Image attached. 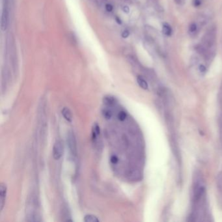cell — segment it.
<instances>
[{
  "mask_svg": "<svg viewBox=\"0 0 222 222\" xmlns=\"http://www.w3.org/2000/svg\"><path fill=\"white\" fill-rule=\"evenodd\" d=\"M103 115L104 116V117L107 120L110 119L112 117V113H111V110H108V109H105V110H103Z\"/></svg>",
  "mask_w": 222,
  "mask_h": 222,
  "instance_id": "7c38bea8",
  "label": "cell"
},
{
  "mask_svg": "<svg viewBox=\"0 0 222 222\" xmlns=\"http://www.w3.org/2000/svg\"><path fill=\"white\" fill-rule=\"evenodd\" d=\"M105 9L108 12H111L113 9H114V7H113L112 5L110 4V3H108V4L105 5Z\"/></svg>",
  "mask_w": 222,
  "mask_h": 222,
  "instance_id": "2e32d148",
  "label": "cell"
},
{
  "mask_svg": "<svg viewBox=\"0 0 222 222\" xmlns=\"http://www.w3.org/2000/svg\"><path fill=\"white\" fill-rule=\"evenodd\" d=\"M122 35V38H124L128 37V36L130 35V32H129V31H128V30H125V31H123V32L122 33V35Z\"/></svg>",
  "mask_w": 222,
  "mask_h": 222,
  "instance_id": "e0dca14e",
  "label": "cell"
},
{
  "mask_svg": "<svg viewBox=\"0 0 222 222\" xmlns=\"http://www.w3.org/2000/svg\"><path fill=\"white\" fill-rule=\"evenodd\" d=\"M216 30L215 29H210L204 35L203 38V43L204 47L211 48L216 41Z\"/></svg>",
  "mask_w": 222,
  "mask_h": 222,
  "instance_id": "6da1fadb",
  "label": "cell"
},
{
  "mask_svg": "<svg viewBox=\"0 0 222 222\" xmlns=\"http://www.w3.org/2000/svg\"><path fill=\"white\" fill-rule=\"evenodd\" d=\"M70 38H71V43L72 44H76L77 43V40H76V38L74 37V35L73 34H70Z\"/></svg>",
  "mask_w": 222,
  "mask_h": 222,
  "instance_id": "ac0fdd59",
  "label": "cell"
},
{
  "mask_svg": "<svg viewBox=\"0 0 222 222\" xmlns=\"http://www.w3.org/2000/svg\"><path fill=\"white\" fill-rule=\"evenodd\" d=\"M122 9H123V10H124V12L126 13H128L129 12V10H130L129 7L128 6H124V7H123Z\"/></svg>",
  "mask_w": 222,
  "mask_h": 222,
  "instance_id": "44dd1931",
  "label": "cell"
},
{
  "mask_svg": "<svg viewBox=\"0 0 222 222\" xmlns=\"http://www.w3.org/2000/svg\"><path fill=\"white\" fill-rule=\"evenodd\" d=\"M84 221L86 222H98L99 220L98 219V218L94 216V215L92 214H88L86 215L84 218Z\"/></svg>",
  "mask_w": 222,
  "mask_h": 222,
  "instance_id": "9c48e42d",
  "label": "cell"
},
{
  "mask_svg": "<svg viewBox=\"0 0 222 222\" xmlns=\"http://www.w3.org/2000/svg\"><path fill=\"white\" fill-rule=\"evenodd\" d=\"M197 30V26L195 24H192L190 26V31L191 33H194Z\"/></svg>",
  "mask_w": 222,
  "mask_h": 222,
  "instance_id": "9a60e30c",
  "label": "cell"
},
{
  "mask_svg": "<svg viewBox=\"0 0 222 222\" xmlns=\"http://www.w3.org/2000/svg\"><path fill=\"white\" fill-rule=\"evenodd\" d=\"M100 126L98 125L97 123H94L93 126V129H92V139L94 141L97 139V136L98 135H100Z\"/></svg>",
  "mask_w": 222,
  "mask_h": 222,
  "instance_id": "52a82bcc",
  "label": "cell"
},
{
  "mask_svg": "<svg viewBox=\"0 0 222 222\" xmlns=\"http://www.w3.org/2000/svg\"><path fill=\"white\" fill-rule=\"evenodd\" d=\"M184 1V0H175V2L178 5H182Z\"/></svg>",
  "mask_w": 222,
  "mask_h": 222,
  "instance_id": "ffe728a7",
  "label": "cell"
},
{
  "mask_svg": "<svg viewBox=\"0 0 222 222\" xmlns=\"http://www.w3.org/2000/svg\"><path fill=\"white\" fill-rule=\"evenodd\" d=\"M110 161L112 164H115L118 162L119 159L117 156H115V155H113V156H111L110 158Z\"/></svg>",
  "mask_w": 222,
  "mask_h": 222,
  "instance_id": "5bb4252c",
  "label": "cell"
},
{
  "mask_svg": "<svg viewBox=\"0 0 222 222\" xmlns=\"http://www.w3.org/2000/svg\"><path fill=\"white\" fill-rule=\"evenodd\" d=\"M127 117V114L125 111H121L118 114V119L119 121H124Z\"/></svg>",
  "mask_w": 222,
  "mask_h": 222,
  "instance_id": "4fadbf2b",
  "label": "cell"
},
{
  "mask_svg": "<svg viewBox=\"0 0 222 222\" xmlns=\"http://www.w3.org/2000/svg\"><path fill=\"white\" fill-rule=\"evenodd\" d=\"M115 103V98L112 96H105L104 98V103L108 105L114 104Z\"/></svg>",
  "mask_w": 222,
  "mask_h": 222,
  "instance_id": "30bf717a",
  "label": "cell"
},
{
  "mask_svg": "<svg viewBox=\"0 0 222 222\" xmlns=\"http://www.w3.org/2000/svg\"><path fill=\"white\" fill-rule=\"evenodd\" d=\"M163 33L166 36H170L172 33V30L170 26L167 24H165L163 26Z\"/></svg>",
  "mask_w": 222,
  "mask_h": 222,
  "instance_id": "8fae6325",
  "label": "cell"
},
{
  "mask_svg": "<svg viewBox=\"0 0 222 222\" xmlns=\"http://www.w3.org/2000/svg\"><path fill=\"white\" fill-rule=\"evenodd\" d=\"M67 143L70 152L72 155L76 156L77 154V145L74 134L72 132H69L67 136Z\"/></svg>",
  "mask_w": 222,
  "mask_h": 222,
  "instance_id": "3957f363",
  "label": "cell"
},
{
  "mask_svg": "<svg viewBox=\"0 0 222 222\" xmlns=\"http://www.w3.org/2000/svg\"><path fill=\"white\" fill-rule=\"evenodd\" d=\"M61 113H62L63 116L64 117V118L66 120V121L70 122H72V114H71V111H70V110H69V108H66V107L64 108L61 110Z\"/></svg>",
  "mask_w": 222,
  "mask_h": 222,
  "instance_id": "8992f818",
  "label": "cell"
},
{
  "mask_svg": "<svg viewBox=\"0 0 222 222\" xmlns=\"http://www.w3.org/2000/svg\"><path fill=\"white\" fill-rule=\"evenodd\" d=\"M7 185L5 183H1L0 184V211L3 210V207H4L5 201L7 195Z\"/></svg>",
  "mask_w": 222,
  "mask_h": 222,
  "instance_id": "5b68a950",
  "label": "cell"
},
{
  "mask_svg": "<svg viewBox=\"0 0 222 222\" xmlns=\"http://www.w3.org/2000/svg\"><path fill=\"white\" fill-rule=\"evenodd\" d=\"M199 70H200V71L201 72H205V70H206V67H205V66H204V65H201V66H199Z\"/></svg>",
  "mask_w": 222,
  "mask_h": 222,
  "instance_id": "d6986e66",
  "label": "cell"
},
{
  "mask_svg": "<svg viewBox=\"0 0 222 222\" xmlns=\"http://www.w3.org/2000/svg\"><path fill=\"white\" fill-rule=\"evenodd\" d=\"M63 141L59 139L56 141L54 147H53V156L55 160H59L61 158L63 154Z\"/></svg>",
  "mask_w": 222,
  "mask_h": 222,
  "instance_id": "7a4b0ae2",
  "label": "cell"
},
{
  "mask_svg": "<svg viewBox=\"0 0 222 222\" xmlns=\"http://www.w3.org/2000/svg\"><path fill=\"white\" fill-rule=\"evenodd\" d=\"M137 82L138 85L142 87L143 89H148V84L146 82V80L143 78L142 76H139L137 77Z\"/></svg>",
  "mask_w": 222,
  "mask_h": 222,
  "instance_id": "ba28073f",
  "label": "cell"
},
{
  "mask_svg": "<svg viewBox=\"0 0 222 222\" xmlns=\"http://www.w3.org/2000/svg\"><path fill=\"white\" fill-rule=\"evenodd\" d=\"M194 5L196 7H198L201 5V1L200 0H194Z\"/></svg>",
  "mask_w": 222,
  "mask_h": 222,
  "instance_id": "7402d4cb",
  "label": "cell"
},
{
  "mask_svg": "<svg viewBox=\"0 0 222 222\" xmlns=\"http://www.w3.org/2000/svg\"><path fill=\"white\" fill-rule=\"evenodd\" d=\"M9 24V10L7 7H3L1 17V30L5 31Z\"/></svg>",
  "mask_w": 222,
  "mask_h": 222,
  "instance_id": "277c9868",
  "label": "cell"
},
{
  "mask_svg": "<svg viewBox=\"0 0 222 222\" xmlns=\"http://www.w3.org/2000/svg\"><path fill=\"white\" fill-rule=\"evenodd\" d=\"M116 20H117V22L118 24H121V20H120L119 18H116Z\"/></svg>",
  "mask_w": 222,
  "mask_h": 222,
  "instance_id": "603a6c76",
  "label": "cell"
}]
</instances>
